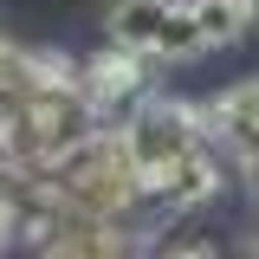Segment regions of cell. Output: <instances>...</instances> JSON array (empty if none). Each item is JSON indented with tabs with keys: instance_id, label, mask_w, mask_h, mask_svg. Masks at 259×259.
Returning a JSON list of instances; mask_svg holds the SVG:
<instances>
[{
	"instance_id": "obj_1",
	"label": "cell",
	"mask_w": 259,
	"mask_h": 259,
	"mask_svg": "<svg viewBox=\"0 0 259 259\" xmlns=\"http://www.w3.org/2000/svg\"><path fill=\"white\" fill-rule=\"evenodd\" d=\"M104 130H110V123L97 117V104L84 97L78 71H71V78H59V84H46L26 110H13V117L0 123V143H7L13 168L46 175L52 162H65L71 149H84V143H91V136H104Z\"/></svg>"
},
{
	"instance_id": "obj_2",
	"label": "cell",
	"mask_w": 259,
	"mask_h": 259,
	"mask_svg": "<svg viewBox=\"0 0 259 259\" xmlns=\"http://www.w3.org/2000/svg\"><path fill=\"white\" fill-rule=\"evenodd\" d=\"M46 188L59 194L71 214H91V221H130L149 201V182H143V168L123 149V130H104L84 149H71L65 162H52Z\"/></svg>"
},
{
	"instance_id": "obj_3",
	"label": "cell",
	"mask_w": 259,
	"mask_h": 259,
	"mask_svg": "<svg viewBox=\"0 0 259 259\" xmlns=\"http://www.w3.org/2000/svg\"><path fill=\"white\" fill-rule=\"evenodd\" d=\"M123 149L130 162L143 168V182H156V175H168L175 162H188L194 149H207V117L194 110V104H182V97H149L136 117H123Z\"/></svg>"
},
{
	"instance_id": "obj_4",
	"label": "cell",
	"mask_w": 259,
	"mask_h": 259,
	"mask_svg": "<svg viewBox=\"0 0 259 259\" xmlns=\"http://www.w3.org/2000/svg\"><path fill=\"white\" fill-rule=\"evenodd\" d=\"M78 84H84V97L97 104V117L104 123H123V117H136L143 104H149V59L143 52H123V46H104V52H91V59L78 65Z\"/></svg>"
},
{
	"instance_id": "obj_5",
	"label": "cell",
	"mask_w": 259,
	"mask_h": 259,
	"mask_svg": "<svg viewBox=\"0 0 259 259\" xmlns=\"http://www.w3.org/2000/svg\"><path fill=\"white\" fill-rule=\"evenodd\" d=\"M201 117H207V143H221L233 162H246L259 149V78H240L221 97H207Z\"/></svg>"
},
{
	"instance_id": "obj_6",
	"label": "cell",
	"mask_w": 259,
	"mask_h": 259,
	"mask_svg": "<svg viewBox=\"0 0 259 259\" xmlns=\"http://www.w3.org/2000/svg\"><path fill=\"white\" fill-rule=\"evenodd\" d=\"M71 71H78V65H65L59 52H32V46H7V39H0V123H7L13 110H26L46 84L71 78Z\"/></svg>"
},
{
	"instance_id": "obj_7",
	"label": "cell",
	"mask_w": 259,
	"mask_h": 259,
	"mask_svg": "<svg viewBox=\"0 0 259 259\" xmlns=\"http://www.w3.org/2000/svg\"><path fill=\"white\" fill-rule=\"evenodd\" d=\"M214 194H221V156H214V143H207V149H194L188 162H175L168 175L149 182V201L168 207V214H194V207H207Z\"/></svg>"
},
{
	"instance_id": "obj_8",
	"label": "cell",
	"mask_w": 259,
	"mask_h": 259,
	"mask_svg": "<svg viewBox=\"0 0 259 259\" xmlns=\"http://www.w3.org/2000/svg\"><path fill=\"white\" fill-rule=\"evenodd\" d=\"M168 20H175V0H110V46L123 52H143V59H162V39H168Z\"/></svg>"
},
{
	"instance_id": "obj_9",
	"label": "cell",
	"mask_w": 259,
	"mask_h": 259,
	"mask_svg": "<svg viewBox=\"0 0 259 259\" xmlns=\"http://www.w3.org/2000/svg\"><path fill=\"white\" fill-rule=\"evenodd\" d=\"M194 20H201V39H207V52H227V46H240L246 26H253V0H188Z\"/></svg>"
},
{
	"instance_id": "obj_10",
	"label": "cell",
	"mask_w": 259,
	"mask_h": 259,
	"mask_svg": "<svg viewBox=\"0 0 259 259\" xmlns=\"http://www.w3.org/2000/svg\"><path fill=\"white\" fill-rule=\"evenodd\" d=\"M149 259H227L221 246H207V240H182V246H168V253H149Z\"/></svg>"
},
{
	"instance_id": "obj_11",
	"label": "cell",
	"mask_w": 259,
	"mask_h": 259,
	"mask_svg": "<svg viewBox=\"0 0 259 259\" xmlns=\"http://www.w3.org/2000/svg\"><path fill=\"white\" fill-rule=\"evenodd\" d=\"M240 182H246V188L259 194V149H253V156H246V162H240Z\"/></svg>"
},
{
	"instance_id": "obj_12",
	"label": "cell",
	"mask_w": 259,
	"mask_h": 259,
	"mask_svg": "<svg viewBox=\"0 0 259 259\" xmlns=\"http://www.w3.org/2000/svg\"><path fill=\"white\" fill-rule=\"evenodd\" d=\"M253 259H259V227H253Z\"/></svg>"
},
{
	"instance_id": "obj_13",
	"label": "cell",
	"mask_w": 259,
	"mask_h": 259,
	"mask_svg": "<svg viewBox=\"0 0 259 259\" xmlns=\"http://www.w3.org/2000/svg\"><path fill=\"white\" fill-rule=\"evenodd\" d=\"M0 156H7V143H0Z\"/></svg>"
},
{
	"instance_id": "obj_14",
	"label": "cell",
	"mask_w": 259,
	"mask_h": 259,
	"mask_svg": "<svg viewBox=\"0 0 259 259\" xmlns=\"http://www.w3.org/2000/svg\"><path fill=\"white\" fill-rule=\"evenodd\" d=\"M253 7H259V0H253Z\"/></svg>"
}]
</instances>
